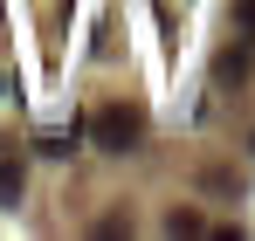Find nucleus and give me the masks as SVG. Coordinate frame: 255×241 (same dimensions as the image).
<instances>
[{"mask_svg": "<svg viewBox=\"0 0 255 241\" xmlns=\"http://www.w3.org/2000/svg\"><path fill=\"white\" fill-rule=\"evenodd\" d=\"M90 138H97V152H131V145L145 138V111H138V104H104V111L90 118Z\"/></svg>", "mask_w": 255, "mask_h": 241, "instance_id": "1", "label": "nucleus"}, {"mask_svg": "<svg viewBox=\"0 0 255 241\" xmlns=\"http://www.w3.org/2000/svg\"><path fill=\"white\" fill-rule=\"evenodd\" d=\"M21 186H28V172H21V152H0V207L21 200Z\"/></svg>", "mask_w": 255, "mask_h": 241, "instance_id": "2", "label": "nucleus"}, {"mask_svg": "<svg viewBox=\"0 0 255 241\" xmlns=\"http://www.w3.org/2000/svg\"><path fill=\"white\" fill-rule=\"evenodd\" d=\"M249 69V48H221V76H242Z\"/></svg>", "mask_w": 255, "mask_h": 241, "instance_id": "3", "label": "nucleus"}, {"mask_svg": "<svg viewBox=\"0 0 255 241\" xmlns=\"http://www.w3.org/2000/svg\"><path fill=\"white\" fill-rule=\"evenodd\" d=\"M166 228H172V235H200V214H179V207H172V214H166Z\"/></svg>", "mask_w": 255, "mask_h": 241, "instance_id": "4", "label": "nucleus"}]
</instances>
